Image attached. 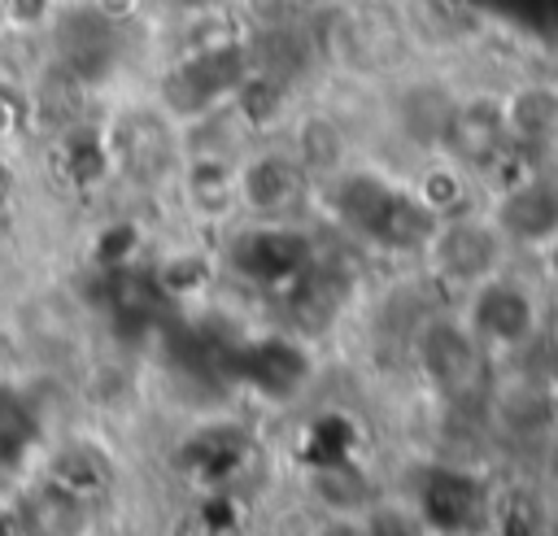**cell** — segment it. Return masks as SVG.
<instances>
[{"instance_id": "6da1fadb", "label": "cell", "mask_w": 558, "mask_h": 536, "mask_svg": "<svg viewBox=\"0 0 558 536\" xmlns=\"http://www.w3.org/2000/svg\"><path fill=\"white\" fill-rule=\"evenodd\" d=\"M418 257L432 270V279L466 292V288L493 279L497 270H506L510 244L497 231V222L488 218V209H462V214L436 222V231L427 235Z\"/></svg>"}, {"instance_id": "52a82bcc", "label": "cell", "mask_w": 558, "mask_h": 536, "mask_svg": "<svg viewBox=\"0 0 558 536\" xmlns=\"http://www.w3.org/2000/svg\"><path fill=\"white\" fill-rule=\"evenodd\" d=\"M506 135L519 148H549L558 144V78H519L501 92Z\"/></svg>"}, {"instance_id": "3957f363", "label": "cell", "mask_w": 558, "mask_h": 536, "mask_svg": "<svg viewBox=\"0 0 558 536\" xmlns=\"http://www.w3.org/2000/svg\"><path fill=\"white\" fill-rule=\"evenodd\" d=\"M462 322L466 331L484 344H497V349H519L536 336V296L510 279L506 270H497L493 279L466 288V309H462Z\"/></svg>"}, {"instance_id": "30bf717a", "label": "cell", "mask_w": 558, "mask_h": 536, "mask_svg": "<svg viewBox=\"0 0 558 536\" xmlns=\"http://www.w3.org/2000/svg\"><path fill=\"white\" fill-rule=\"evenodd\" d=\"M92 13H100L105 22H113V26H126L140 9H144V0H83Z\"/></svg>"}, {"instance_id": "9c48e42d", "label": "cell", "mask_w": 558, "mask_h": 536, "mask_svg": "<svg viewBox=\"0 0 558 536\" xmlns=\"http://www.w3.org/2000/svg\"><path fill=\"white\" fill-rule=\"evenodd\" d=\"M57 13V0H0V17L13 31H48Z\"/></svg>"}, {"instance_id": "8992f818", "label": "cell", "mask_w": 558, "mask_h": 536, "mask_svg": "<svg viewBox=\"0 0 558 536\" xmlns=\"http://www.w3.org/2000/svg\"><path fill=\"white\" fill-rule=\"evenodd\" d=\"M288 153L296 157V166L310 174V183H327L331 174H340L344 166H353V144L349 131L340 126V118H331L327 109H305L292 118L288 131Z\"/></svg>"}, {"instance_id": "8fae6325", "label": "cell", "mask_w": 558, "mask_h": 536, "mask_svg": "<svg viewBox=\"0 0 558 536\" xmlns=\"http://www.w3.org/2000/svg\"><path fill=\"white\" fill-rule=\"evenodd\" d=\"M13 126H17V109H13L9 96H0V144L13 135Z\"/></svg>"}, {"instance_id": "277c9868", "label": "cell", "mask_w": 558, "mask_h": 536, "mask_svg": "<svg viewBox=\"0 0 558 536\" xmlns=\"http://www.w3.org/2000/svg\"><path fill=\"white\" fill-rule=\"evenodd\" d=\"M510 135H506V118H501V92H466L458 96L440 153L449 161H458L462 170H493L506 153H510Z\"/></svg>"}, {"instance_id": "ba28073f", "label": "cell", "mask_w": 558, "mask_h": 536, "mask_svg": "<svg viewBox=\"0 0 558 536\" xmlns=\"http://www.w3.org/2000/svg\"><path fill=\"white\" fill-rule=\"evenodd\" d=\"M453 105H458V92H449L445 83H432V78L427 83H405L401 96H397V131L414 148L440 153Z\"/></svg>"}, {"instance_id": "7a4b0ae2", "label": "cell", "mask_w": 558, "mask_h": 536, "mask_svg": "<svg viewBox=\"0 0 558 536\" xmlns=\"http://www.w3.org/2000/svg\"><path fill=\"white\" fill-rule=\"evenodd\" d=\"M310 174L296 166V157L288 148H257L240 157L235 166V196L240 209L253 214L257 222H288L305 196H310Z\"/></svg>"}, {"instance_id": "5b68a950", "label": "cell", "mask_w": 558, "mask_h": 536, "mask_svg": "<svg viewBox=\"0 0 558 536\" xmlns=\"http://www.w3.org/2000/svg\"><path fill=\"white\" fill-rule=\"evenodd\" d=\"M488 218L506 235L510 248H541L558 240V179H514L510 187L497 192L488 205Z\"/></svg>"}]
</instances>
